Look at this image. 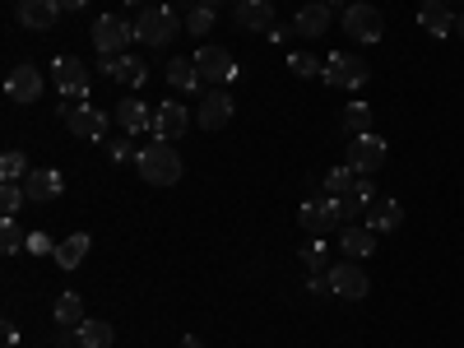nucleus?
I'll list each match as a JSON object with an SVG mask.
<instances>
[{
  "instance_id": "20e7f679",
  "label": "nucleus",
  "mask_w": 464,
  "mask_h": 348,
  "mask_svg": "<svg viewBox=\"0 0 464 348\" xmlns=\"http://www.w3.org/2000/svg\"><path fill=\"white\" fill-rule=\"evenodd\" d=\"M321 80H325L330 89H362V84L372 80V70H367L362 56H353V52H330Z\"/></svg>"
},
{
  "instance_id": "c756f323",
  "label": "nucleus",
  "mask_w": 464,
  "mask_h": 348,
  "mask_svg": "<svg viewBox=\"0 0 464 348\" xmlns=\"http://www.w3.org/2000/svg\"><path fill=\"white\" fill-rule=\"evenodd\" d=\"M33 168H28V159H24V153L19 149H5V153H0V181H24Z\"/></svg>"
},
{
  "instance_id": "72a5a7b5",
  "label": "nucleus",
  "mask_w": 464,
  "mask_h": 348,
  "mask_svg": "<svg viewBox=\"0 0 464 348\" xmlns=\"http://www.w3.org/2000/svg\"><path fill=\"white\" fill-rule=\"evenodd\" d=\"M302 265L312 269V275H325V269H330V251H325V237H312V242H306V251H302Z\"/></svg>"
},
{
  "instance_id": "4468645a",
  "label": "nucleus",
  "mask_w": 464,
  "mask_h": 348,
  "mask_svg": "<svg viewBox=\"0 0 464 348\" xmlns=\"http://www.w3.org/2000/svg\"><path fill=\"white\" fill-rule=\"evenodd\" d=\"M334 200H339V227H353V223H362L367 205L376 200V186H372V177H358V186L348 196H334Z\"/></svg>"
},
{
  "instance_id": "79ce46f5",
  "label": "nucleus",
  "mask_w": 464,
  "mask_h": 348,
  "mask_svg": "<svg viewBox=\"0 0 464 348\" xmlns=\"http://www.w3.org/2000/svg\"><path fill=\"white\" fill-rule=\"evenodd\" d=\"M455 33H459V37H464V14H459V19H455Z\"/></svg>"
},
{
  "instance_id": "f257e3e1",
  "label": "nucleus",
  "mask_w": 464,
  "mask_h": 348,
  "mask_svg": "<svg viewBox=\"0 0 464 348\" xmlns=\"http://www.w3.org/2000/svg\"><path fill=\"white\" fill-rule=\"evenodd\" d=\"M135 168H140V177H144L149 186H177V181H181V159H177L172 140H149V144H140Z\"/></svg>"
},
{
  "instance_id": "2eb2a0df",
  "label": "nucleus",
  "mask_w": 464,
  "mask_h": 348,
  "mask_svg": "<svg viewBox=\"0 0 464 348\" xmlns=\"http://www.w3.org/2000/svg\"><path fill=\"white\" fill-rule=\"evenodd\" d=\"M5 98L10 102H37L43 98V70L37 65H14L5 80Z\"/></svg>"
},
{
  "instance_id": "aec40b11",
  "label": "nucleus",
  "mask_w": 464,
  "mask_h": 348,
  "mask_svg": "<svg viewBox=\"0 0 464 348\" xmlns=\"http://www.w3.org/2000/svg\"><path fill=\"white\" fill-rule=\"evenodd\" d=\"M339 251H343L348 260H367V256H376V232H372L367 223L339 227Z\"/></svg>"
},
{
  "instance_id": "6e6552de",
  "label": "nucleus",
  "mask_w": 464,
  "mask_h": 348,
  "mask_svg": "<svg viewBox=\"0 0 464 348\" xmlns=\"http://www.w3.org/2000/svg\"><path fill=\"white\" fill-rule=\"evenodd\" d=\"M325 284H330V293L334 297H343V302H358V297H367V275H362V260H334L330 269H325Z\"/></svg>"
},
{
  "instance_id": "473e14b6",
  "label": "nucleus",
  "mask_w": 464,
  "mask_h": 348,
  "mask_svg": "<svg viewBox=\"0 0 464 348\" xmlns=\"http://www.w3.org/2000/svg\"><path fill=\"white\" fill-rule=\"evenodd\" d=\"M28 246V232L14 223V218H5V223H0V251H5V256H19Z\"/></svg>"
},
{
  "instance_id": "0eeeda50",
  "label": "nucleus",
  "mask_w": 464,
  "mask_h": 348,
  "mask_svg": "<svg viewBox=\"0 0 464 348\" xmlns=\"http://www.w3.org/2000/svg\"><path fill=\"white\" fill-rule=\"evenodd\" d=\"M339 19H343V33L353 37V43H362V47H372V43L385 37V14L376 5H362V0H358V5H348Z\"/></svg>"
},
{
  "instance_id": "ddd939ff",
  "label": "nucleus",
  "mask_w": 464,
  "mask_h": 348,
  "mask_svg": "<svg viewBox=\"0 0 464 348\" xmlns=\"http://www.w3.org/2000/svg\"><path fill=\"white\" fill-rule=\"evenodd\" d=\"M186 126H190L186 102L172 98V102H159V107H153V140H181Z\"/></svg>"
},
{
  "instance_id": "c85d7f7f",
  "label": "nucleus",
  "mask_w": 464,
  "mask_h": 348,
  "mask_svg": "<svg viewBox=\"0 0 464 348\" xmlns=\"http://www.w3.org/2000/svg\"><path fill=\"white\" fill-rule=\"evenodd\" d=\"M339 126H343V135H348V140L367 135V130H372V107H367V102H348V107H343V116H339Z\"/></svg>"
},
{
  "instance_id": "a211bd4d",
  "label": "nucleus",
  "mask_w": 464,
  "mask_h": 348,
  "mask_svg": "<svg viewBox=\"0 0 464 348\" xmlns=\"http://www.w3.org/2000/svg\"><path fill=\"white\" fill-rule=\"evenodd\" d=\"M61 0H19V19H24V28H33V33H52L56 24H61Z\"/></svg>"
},
{
  "instance_id": "f03ea898",
  "label": "nucleus",
  "mask_w": 464,
  "mask_h": 348,
  "mask_svg": "<svg viewBox=\"0 0 464 348\" xmlns=\"http://www.w3.org/2000/svg\"><path fill=\"white\" fill-rule=\"evenodd\" d=\"M177 33H186V19H177L172 5H149L135 19V43H144V47H168Z\"/></svg>"
},
{
  "instance_id": "e433bc0d",
  "label": "nucleus",
  "mask_w": 464,
  "mask_h": 348,
  "mask_svg": "<svg viewBox=\"0 0 464 348\" xmlns=\"http://www.w3.org/2000/svg\"><path fill=\"white\" fill-rule=\"evenodd\" d=\"M28 256H56V242L47 232H28Z\"/></svg>"
},
{
  "instance_id": "2f4dec72",
  "label": "nucleus",
  "mask_w": 464,
  "mask_h": 348,
  "mask_svg": "<svg viewBox=\"0 0 464 348\" xmlns=\"http://www.w3.org/2000/svg\"><path fill=\"white\" fill-rule=\"evenodd\" d=\"M24 181H0V214H5V218H14L19 209H24Z\"/></svg>"
},
{
  "instance_id": "393cba45",
  "label": "nucleus",
  "mask_w": 464,
  "mask_h": 348,
  "mask_svg": "<svg viewBox=\"0 0 464 348\" xmlns=\"http://www.w3.org/2000/svg\"><path fill=\"white\" fill-rule=\"evenodd\" d=\"M116 121H121L126 135H144V130H153V111L140 98H126V102H116Z\"/></svg>"
},
{
  "instance_id": "9b49d317",
  "label": "nucleus",
  "mask_w": 464,
  "mask_h": 348,
  "mask_svg": "<svg viewBox=\"0 0 464 348\" xmlns=\"http://www.w3.org/2000/svg\"><path fill=\"white\" fill-rule=\"evenodd\" d=\"M297 223L312 232V237H325L330 227H339V200L334 196H321V200H306L297 209Z\"/></svg>"
},
{
  "instance_id": "f8f14e48",
  "label": "nucleus",
  "mask_w": 464,
  "mask_h": 348,
  "mask_svg": "<svg viewBox=\"0 0 464 348\" xmlns=\"http://www.w3.org/2000/svg\"><path fill=\"white\" fill-rule=\"evenodd\" d=\"M24 196H28L33 205H52V200L65 196V177H61L56 168H33V172L24 177Z\"/></svg>"
},
{
  "instance_id": "c9c22d12",
  "label": "nucleus",
  "mask_w": 464,
  "mask_h": 348,
  "mask_svg": "<svg viewBox=\"0 0 464 348\" xmlns=\"http://www.w3.org/2000/svg\"><path fill=\"white\" fill-rule=\"evenodd\" d=\"M214 14H218V10H209V5H196V10L186 14V33H190V37H205V33L214 28Z\"/></svg>"
},
{
  "instance_id": "6ab92c4d",
  "label": "nucleus",
  "mask_w": 464,
  "mask_h": 348,
  "mask_svg": "<svg viewBox=\"0 0 464 348\" xmlns=\"http://www.w3.org/2000/svg\"><path fill=\"white\" fill-rule=\"evenodd\" d=\"M102 74H107V80H116V84H135V89L149 80L144 61L130 56V52H121V56H102Z\"/></svg>"
},
{
  "instance_id": "412c9836",
  "label": "nucleus",
  "mask_w": 464,
  "mask_h": 348,
  "mask_svg": "<svg viewBox=\"0 0 464 348\" xmlns=\"http://www.w3.org/2000/svg\"><path fill=\"white\" fill-rule=\"evenodd\" d=\"M362 223H367V227L376 232V237H381V232H395V227L404 223V209H400V200H385V196H376V200L367 205Z\"/></svg>"
},
{
  "instance_id": "7c9ffc66",
  "label": "nucleus",
  "mask_w": 464,
  "mask_h": 348,
  "mask_svg": "<svg viewBox=\"0 0 464 348\" xmlns=\"http://www.w3.org/2000/svg\"><path fill=\"white\" fill-rule=\"evenodd\" d=\"M353 186H358V172L348 168V163H343V168H330V172H325V196H348V190H353Z\"/></svg>"
},
{
  "instance_id": "a878e982",
  "label": "nucleus",
  "mask_w": 464,
  "mask_h": 348,
  "mask_svg": "<svg viewBox=\"0 0 464 348\" xmlns=\"http://www.w3.org/2000/svg\"><path fill=\"white\" fill-rule=\"evenodd\" d=\"M89 246H93V237H89V232H74V237H65V242H56V265L61 269H80L84 265V256H89Z\"/></svg>"
},
{
  "instance_id": "c03bdc74",
  "label": "nucleus",
  "mask_w": 464,
  "mask_h": 348,
  "mask_svg": "<svg viewBox=\"0 0 464 348\" xmlns=\"http://www.w3.org/2000/svg\"><path fill=\"white\" fill-rule=\"evenodd\" d=\"M126 5H140V0H126Z\"/></svg>"
},
{
  "instance_id": "39448f33",
  "label": "nucleus",
  "mask_w": 464,
  "mask_h": 348,
  "mask_svg": "<svg viewBox=\"0 0 464 348\" xmlns=\"http://www.w3.org/2000/svg\"><path fill=\"white\" fill-rule=\"evenodd\" d=\"M385 159H391V144H385L376 130H367V135H358V140H348V168H353L358 177H372V172H381L385 168Z\"/></svg>"
},
{
  "instance_id": "58836bf2",
  "label": "nucleus",
  "mask_w": 464,
  "mask_h": 348,
  "mask_svg": "<svg viewBox=\"0 0 464 348\" xmlns=\"http://www.w3.org/2000/svg\"><path fill=\"white\" fill-rule=\"evenodd\" d=\"M84 5V0H61V10H80Z\"/></svg>"
},
{
  "instance_id": "f3484780",
  "label": "nucleus",
  "mask_w": 464,
  "mask_h": 348,
  "mask_svg": "<svg viewBox=\"0 0 464 348\" xmlns=\"http://www.w3.org/2000/svg\"><path fill=\"white\" fill-rule=\"evenodd\" d=\"M232 19L246 33H269L275 28V5L269 0H232Z\"/></svg>"
},
{
  "instance_id": "7ed1b4c3",
  "label": "nucleus",
  "mask_w": 464,
  "mask_h": 348,
  "mask_svg": "<svg viewBox=\"0 0 464 348\" xmlns=\"http://www.w3.org/2000/svg\"><path fill=\"white\" fill-rule=\"evenodd\" d=\"M89 37H93V47H98L102 56H121V52H130V43H135V24H126L121 14H98L93 28H89Z\"/></svg>"
},
{
  "instance_id": "1a4fd4ad",
  "label": "nucleus",
  "mask_w": 464,
  "mask_h": 348,
  "mask_svg": "<svg viewBox=\"0 0 464 348\" xmlns=\"http://www.w3.org/2000/svg\"><path fill=\"white\" fill-rule=\"evenodd\" d=\"M61 116H65V130L74 135V140H107V111L102 107H93V102H74V107H61Z\"/></svg>"
},
{
  "instance_id": "ea45409f",
  "label": "nucleus",
  "mask_w": 464,
  "mask_h": 348,
  "mask_svg": "<svg viewBox=\"0 0 464 348\" xmlns=\"http://www.w3.org/2000/svg\"><path fill=\"white\" fill-rule=\"evenodd\" d=\"M181 348H205V343H200V339H196V334H190V339H186V343H181Z\"/></svg>"
},
{
  "instance_id": "cd10ccee",
  "label": "nucleus",
  "mask_w": 464,
  "mask_h": 348,
  "mask_svg": "<svg viewBox=\"0 0 464 348\" xmlns=\"http://www.w3.org/2000/svg\"><path fill=\"white\" fill-rule=\"evenodd\" d=\"M111 339H116V330L107 321H93V316L74 330V343H80V348H111Z\"/></svg>"
},
{
  "instance_id": "f704fd0d",
  "label": "nucleus",
  "mask_w": 464,
  "mask_h": 348,
  "mask_svg": "<svg viewBox=\"0 0 464 348\" xmlns=\"http://www.w3.org/2000/svg\"><path fill=\"white\" fill-rule=\"evenodd\" d=\"M288 70L297 74V80H321V70H325V61H316V56H306V52H293V56H288Z\"/></svg>"
},
{
  "instance_id": "4c0bfd02",
  "label": "nucleus",
  "mask_w": 464,
  "mask_h": 348,
  "mask_svg": "<svg viewBox=\"0 0 464 348\" xmlns=\"http://www.w3.org/2000/svg\"><path fill=\"white\" fill-rule=\"evenodd\" d=\"M107 153H111V163H135V153H140V149H130L126 140H111Z\"/></svg>"
},
{
  "instance_id": "5701e85b",
  "label": "nucleus",
  "mask_w": 464,
  "mask_h": 348,
  "mask_svg": "<svg viewBox=\"0 0 464 348\" xmlns=\"http://www.w3.org/2000/svg\"><path fill=\"white\" fill-rule=\"evenodd\" d=\"M330 28V10H325V0H312V5H302L293 14V33L297 37H325Z\"/></svg>"
},
{
  "instance_id": "9d476101",
  "label": "nucleus",
  "mask_w": 464,
  "mask_h": 348,
  "mask_svg": "<svg viewBox=\"0 0 464 348\" xmlns=\"http://www.w3.org/2000/svg\"><path fill=\"white\" fill-rule=\"evenodd\" d=\"M190 61L200 65V80H205L209 89H223V84L237 80V61H232V52H227V47H209V43H205Z\"/></svg>"
},
{
  "instance_id": "bb28decb",
  "label": "nucleus",
  "mask_w": 464,
  "mask_h": 348,
  "mask_svg": "<svg viewBox=\"0 0 464 348\" xmlns=\"http://www.w3.org/2000/svg\"><path fill=\"white\" fill-rule=\"evenodd\" d=\"M89 316H84V297L80 293H61L56 297V325H65V330H80Z\"/></svg>"
},
{
  "instance_id": "37998d69",
  "label": "nucleus",
  "mask_w": 464,
  "mask_h": 348,
  "mask_svg": "<svg viewBox=\"0 0 464 348\" xmlns=\"http://www.w3.org/2000/svg\"><path fill=\"white\" fill-rule=\"evenodd\" d=\"M446 5H464V0H446Z\"/></svg>"
},
{
  "instance_id": "4be33fe9",
  "label": "nucleus",
  "mask_w": 464,
  "mask_h": 348,
  "mask_svg": "<svg viewBox=\"0 0 464 348\" xmlns=\"http://www.w3.org/2000/svg\"><path fill=\"white\" fill-rule=\"evenodd\" d=\"M418 28H422V33H432V37L455 33V14H450L446 0H422V5H418Z\"/></svg>"
},
{
  "instance_id": "dca6fc26",
  "label": "nucleus",
  "mask_w": 464,
  "mask_h": 348,
  "mask_svg": "<svg viewBox=\"0 0 464 348\" xmlns=\"http://www.w3.org/2000/svg\"><path fill=\"white\" fill-rule=\"evenodd\" d=\"M227 121H232V98L223 89H209L200 98V107H196V126L200 130H223Z\"/></svg>"
},
{
  "instance_id": "423d86ee",
  "label": "nucleus",
  "mask_w": 464,
  "mask_h": 348,
  "mask_svg": "<svg viewBox=\"0 0 464 348\" xmlns=\"http://www.w3.org/2000/svg\"><path fill=\"white\" fill-rule=\"evenodd\" d=\"M52 80H56L61 98H70V102L89 98V89H93V74H89V65L80 56H56L52 61Z\"/></svg>"
},
{
  "instance_id": "a19ab883",
  "label": "nucleus",
  "mask_w": 464,
  "mask_h": 348,
  "mask_svg": "<svg viewBox=\"0 0 464 348\" xmlns=\"http://www.w3.org/2000/svg\"><path fill=\"white\" fill-rule=\"evenodd\" d=\"M196 5H209V10H218V5H223V0H196Z\"/></svg>"
},
{
  "instance_id": "b1692460",
  "label": "nucleus",
  "mask_w": 464,
  "mask_h": 348,
  "mask_svg": "<svg viewBox=\"0 0 464 348\" xmlns=\"http://www.w3.org/2000/svg\"><path fill=\"white\" fill-rule=\"evenodd\" d=\"M163 80H168V84H172L177 93H196V89H205V80H200V65H196V61H186V56L168 61Z\"/></svg>"
}]
</instances>
